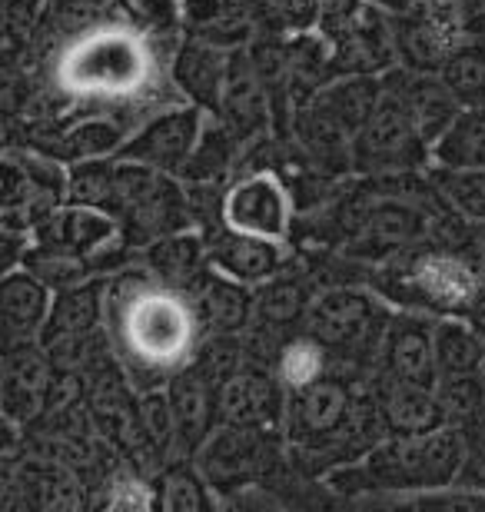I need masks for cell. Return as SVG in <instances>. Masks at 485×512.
I'll list each match as a JSON object with an SVG mask.
<instances>
[{
  "instance_id": "8",
  "label": "cell",
  "mask_w": 485,
  "mask_h": 512,
  "mask_svg": "<svg viewBox=\"0 0 485 512\" xmlns=\"http://www.w3.org/2000/svg\"><path fill=\"white\" fill-rule=\"evenodd\" d=\"M392 27H396L399 64L412 70L439 74L452 50L469 40L462 27L459 0H419L409 10L392 14Z\"/></svg>"
},
{
  "instance_id": "45",
  "label": "cell",
  "mask_w": 485,
  "mask_h": 512,
  "mask_svg": "<svg viewBox=\"0 0 485 512\" xmlns=\"http://www.w3.org/2000/svg\"><path fill=\"white\" fill-rule=\"evenodd\" d=\"M236 4H253V0H236Z\"/></svg>"
},
{
  "instance_id": "33",
  "label": "cell",
  "mask_w": 485,
  "mask_h": 512,
  "mask_svg": "<svg viewBox=\"0 0 485 512\" xmlns=\"http://www.w3.org/2000/svg\"><path fill=\"white\" fill-rule=\"evenodd\" d=\"M24 270L34 273L37 280H44L54 293L84 283L90 276H103L97 273L90 256L64 250V247H44V243H30V250L24 256Z\"/></svg>"
},
{
  "instance_id": "44",
  "label": "cell",
  "mask_w": 485,
  "mask_h": 512,
  "mask_svg": "<svg viewBox=\"0 0 485 512\" xmlns=\"http://www.w3.org/2000/svg\"><path fill=\"white\" fill-rule=\"evenodd\" d=\"M373 4L389 10V14H399V10H409L412 4H419V0H373Z\"/></svg>"
},
{
  "instance_id": "31",
  "label": "cell",
  "mask_w": 485,
  "mask_h": 512,
  "mask_svg": "<svg viewBox=\"0 0 485 512\" xmlns=\"http://www.w3.org/2000/svg\"><path fill=\"white\" fill-rule=\"evenodd\" d=\"M432 163L452 170L485 167V107H462L449 130L432 143Z\"/></svg>"
},
{
  "instance_id": "24",
  "label": "cell",
  "mask_w": 485,
  "mask_h": 512,
  "mask_svg": "<svg viewBox=\"0 0 485 512\" xmlns=\"http://www.w3.org/2000/svg\"><path fill=\"white\" fill-rule=\"evenodd\" d=\"M369 386H373L379 406H383L389 433L409 436V433H429V429L446 426V409L439 403L436 386L392 380V376L383 373L369 376Z\"/></svg>"
},
{
  "instance_id": "38",
  "label": "cell",
  "mask_w": 485,
  "mask_h": 512,
  "mask_svg": "<svg viewBox=\"0 0 485 512\" xmlns=\"http://www.w3.org/2000/svg\"><path fill=\"white\" fill-rule=\"evenodd\" d=\"M140 423H143V433L150 439V446L157 449L163 459L177 456V419H173L167 383L140 389Z\"/></svg>"
},
{
  "instance_id": "1",
  "label": "cell",
  "mask_w": 485,
  "mask_h": 512,
  "mask_svg": "<svg viewBox=\"0 0 485 512\" xmlns=\"http://www.w3.org/2000/svg\"><path fill=\"white\" fill-rule=\"evenodd\" d=\"M110 323L117 326L120 363L143 389L167 383L203 340L190 296L157 283L143 263L110 280Z\"/></svg>"
},
{
  "instance_id": "3",
  "label": "cell",
  "mask_w": 485,
  "mask_h": 512,
  "mask_svg": "<svg viewBox=\"0 0 485 512\" xmlns=\"http://www.w3.org/2000/svg\"><path fill=\"white\" fill-rule=\"evenodd\" d=\"M369 286L399 310L472 316L485 293V273L459 250L419 247L369 266Z\"/></svg>"
},
{
  "instance_id": "6",
  "label": "cell",
  "mask_w": 485,
  "mask_h": 512,
  "mask_svg": "<svg viewBox=\"0 0 485 512\" xmlns=\"http://www.w3.org/2000/svg\"><path fill=\"white\" fill-rule=\"evenodd\" d=\"M432 147L416 127V120L386 87L383 104L356 133V177H386V173L429 170Z\"/></svg>"
},
{
  "instance_id": "37",
  "label": "cell",
  "mask_w": 485,
  "mask_h": 512,
  "mask_svg": "<svg viewBox=\"0 0 485 512\" xmlns=\"http://www.w3.org/2000/svg\"><path fill=\"white\" fill-rule=\"evenodd\" d=\"M439 403L449 426H469L485 416V376H439Z\"/></svg>"
},
{
  "instance_id": "21",
  "label": "cell",
  "mask_w": 485,
  "mask_h": 512,
  "mask_svg": "<svg viewBox=\"0 0 485 512\" xmlns=\"http://www.w3.org/2000/svg\"><path fill=\"white\" fill-rule=\"evenodd\" d=\"M203 336L210 333H246L253 323V286L220 273L216 266L196 276L187 290Z\"/></svg>"
},
{
  "instance_id": "32",
  "label": "cell",
  "mask_w": 485,
  "mask_h": 512,
  "mask_svg": "<svg viewBox=\"0 0 485 512\" xmlns=\"http://www.w3.org/2000/svg\"><path fill=\"white\" fill-rule=\"evenodd\" d=\"M429 180L442 203L472 227L485 223V167L476 170H452L429 163Z\"/></svg>"
},
{
  "instance_id": "26",
  "label": "cell",
  "mask_w": 485,
  "mask_h": 512,
  "mask_svg": "<svg viewBox=\"0 0 485 512\" xmlns=\"http://www.w3.org/2000/svg\"><path fill=\"white\" fill-rule=\"evenodd\" d=\"M140 263L153 273L157 283L187 293L196 276L210 266V243H206V233L200 227L167 233V237L150 240L140 250Z\"/></svg>"
},
{
  "instance_id": "39",
  "label": "cell",
  "mask_w": 485,
  "mask_h": 512,
  "mask_svg": "<svg viewBox=\"0 0 485 512\" xmlns=\"http://www.w3.org/2000/svg\"><path fill=\"white\" fill-rule=\"evenodd\" d=\"M47 20V0H4V50L27 54L30 40Z\"/></svg>"
},
{
  "instance_id": "14",
  "label": "cell",
  "mask_w": 485,
  "mask_h": 512,
  "mask_svg": "<svg viewBox=\"0 0 485 512\" xmlns=\"http://www.w3.org/2000/svg\"><path fill=\"white\" fill-rule=\"evenodd\" d=\"M226 124H230L250 147L253 140L270 137L273 133V94L263 74L256 70L250 50L236 47L230 50V70H226V84L216 110Z\"/></svg>"
},
{
  "instance_id": "4",
  "label": "cell",
  "mask_w": 485,
  "mask_h": 512,
  "mask_svg": "<svg viewBox=\"0 0 485 512\" xmlns=\"http://www.w3.org/2000/svg\"><path fill=\"white\" fill-rule=\"evenodd\" d=\"M389 320L392 310L373 286L326 283L313 296L299 330L323 346L333 366L373 376Z\"/></svg>"
},
{
  "instance_id": "41",
  "label": "cell",
  "mask_w": 485,
  "mask_h": 512,
  "mask_svg": "<svg viewBox=\"0 0 485 512\" xmlns=\"http://www.w3.org/2000/svg\"><path fill=\"white\" fill-rule=\"evenodd\" d=\"M130 7L133 17H140L143 24L157 27L160 34H170V30L183 27V10L180 0H123Z\"/></svg>"
},
{
  "instance_id": "7",
  "label": "cell",
  "mask_w": 485,
  "mask_h": 512,
  "mask_svg": "<svg viewBox=\"0 0 485 512\" xmlns=\"http://www.w3.org/2000/svg\"><path fill=\"white\" fill-rule=\"evenodd\" d=\"M223 223L243 233L293 243L296 200L283 173L276 167L236 170L223 193Z\"/></svg>"
},
{
  "instance_id": "11",
  "label": "cell",
  "mask_w": 485,
  "mask_h": 512,
  "mask_svg": "<svg viewBox=\"0 0 485 512\" xmlns=\"http://www.w3.org/2000/svg\"><path fill=\"white\" fill-rule=\"evenodd\" d=\"M286 399L290 386L273 366L246 363L240 373L216 386V423L283 433Z\"/></svg>"
},
{
  "instance_id": "20",
  "label": "cell",
  "mask_w": 485,
  "mask_h": 512,
  "mask_svg": "<svg viewBox=\"0 0 485 512\" xmlns=\"http://www.w3.org/2000/svg\"><path fill=\"white\" fill-rule=\"evenodd\" d=\"M120 230L123 227L113 213L64 200L34 227V243H44V247H64V250L84 253L94 260L100 250H107L110 243L120 237Z\"/></svg>"
},
{
  "instance_id": "17",
  "label": "cell",
  "mask_w": 485,
  "mask_h": 512,
  "mask_svg": "<svg viewBox=\"0 0 485 512\" xmlns=\"http://www.w3.org/2000/svg\"><path fill=\"white\" fill-rule=\"evenodd\" d=\"M383 80L392 94H399V100L406 104L412 120H416V127L422 130V137L429 140V147L449 130L452 120L459 117L462 104L436 70H412V67L396 64L392 70H386Z\"/></svg>"
},
{
  "instance_id": "15",
  "label": "cell",
  "mask_w": 485,
  "mask_h": 512,
  "mask_svg": "<svg viewBox=\"0 0 485 512\" xmlns=\"http://www.w3.org/2000/svg\"><path fill=\"white\" fill-rule=\"evenodd\" d=\"M210 243V266L220 273L233 276L246 286H260L270 276H276L286 263L293 260L290 240L260 237V233H243L220 223L213 230H203Z\"/></svg>"
},
{
  "instance_id": "2",
  "label": "cell",
  "mask_w": 485,
  "mask_h": 512,
  "mask_svg": "<svg viewBox=\"0 0 485 512\" xmlns=\"http://www.w3.org/2000/svg\"><path fill=\"white\" fill-rule=\"evenodd\" d=\"M462 429L439 426L429 433H392L373 453L329 469L323 483L333 493H436L456 486L462 473Z\"/></svg>"
},
{
  "instance_id": "12",
  "label": "cell",
  "mask_w": 485,
  "mask_h": 512,
  "mask_svg": "<svg viewBox=\"0 0 485 512\" xmlns=\"http://www.w3.org/2000/svg\"><path fill=\"white\" fill-rule=\"evenodd\" d=\"M436 320L439 316L416 313V310L392 313L373 373L392 376V380L419 383V386H436L439 383Z\"/></svg>"
},
{
  "instance_id": "43",
  "label": "cell",
  "mask_w": 485,
  "mask_h": 512,
  "mask_svg": "<svg viewBox=\"0 0 485 512\" xmlns=\"http://www.w3.org/2000/svg\"><path fill=\"white\" fill-rule=\"evenodd\" d=\"M459 14L469 40H485V0H459Z\"/></svg>"
},
{
  "instance_id": "34",
  "label": "cell",
  "mask_w": 485,
  "mask_h": 512,
  "mask_svg": "<svg viewBox=\"0 0 485 512\" xmlns=\"http://www.w3.org/2000/svg\"><path fill=\"white\" fill-rule=\"evenodd\" d=\"M67 200L113 213L117 203V157H94L67 167Z\"/></svg>"
},
{
  "instance_id": "42",
  "label": "cell",
  "mask_w": 485,
  "mask_h": 512,
  "mask_svg": "<svg viewBox=\"0 0 485 512\" xmlns=\"http://www.w3.org/2000/svg\"><path fill=\"white\" fill-rule=\"evenodd\" d=\"M366 7L369 0H319V30L323 34H336V30L353 24Z\"/></svg>"
},
{
  "instance_id": "30",
  "label": "cell",
  "mask_w": 485,
  "mask_h": 512,
  "mask_svg": "<svg viewBox=\"0 0 485 512\" xmlns=\"http://www.w3.org/2000/svg\"><path fill=\"white\" fill-rule=\"evenodd\" d=\"M343 124L359 133L386 97L383 74H339L316 94Z\"/></svg>"
},
{
  "instance_id": "27",
  "label": "cell",
  "mask_w": 485,
  "mask_h": 512,
  "mask_svg": "<svg viewBox=\"0 0 485 512\" xmlns=\"http://www.w3.org/2000/svg\"><path fill=\"white\" fill-rule=\"evenodd\" d=\"M246 153V140L236 133L220 114H210L203 124L200 143H196L190 163L180 177L190 183H226L230 173L240 170Z\"/></svg>"
},
{
  "instance_id": "9",
  "label": "cell",
  "mask_w": 485,
  "mask_h": 512,
  "mask_svg": "<svg viewBox=\"0 0 485 512\" xmlns=\"http://www.w3.org/2000/svg\"><path fill=\"white\" fill-rule=\"evenodd\" d=\"M206 110L196 104H180L167 107L160 114H153L143 120L140 127H133V133L123 140V147L117 157L143 163V167L163 170V173H183V167L190 163L200 133L206 124Z\"/></svg>"
},
{
  "instance_id": "18",
  "label": "cell",
  "mask_w": 485,
  "mask_h": 512,
  "mask_svg": "<svg viewBox=\"0 0 485 512\" xmlns=\"http://www.w3.org/2000/svg\"><path fill=\"white\" fill-rule=\"evenodd\" d=\"M167 396L173 419H177V456L173 459H193L216 429V383L187 363L167 380Z\"/></svg>"
},
{
  "instance_id": "5",
  "label": "cell",
  "mask_w": 485,
  "mask_h": 512,
  "mask_svg": "<svg viewBox=\"0 0 485 512\" xmlns=\"http://www.w3.org/2000/svg\"><path fill=\"white\" fill-rule=\"evenodd\" d=\"M286 449L283 433L273 429H250V426H230L216 423L210 439L196 453V466L210 479L216 496H233L246 486L266 483L280 459L290 453Z\"/></svg>"
},
{
  "instance_id": "36",
  "label": "cell",
  "mask_w": 485,
  "mask_h": 512,
  "mask_svg": "<svg viewBox=\"0 0 485 512\" xmlns=\"http://www.w3.org/2000/svg\"><path fill=\"white\" fill-rule=\"evenodd\" d=\"M260 34L293 37L319 27V0H253Z\"/></svg>"
},
{
  "instance_id": "13",
  "label": "cell",
  "mask_w": 485,
  "mask_h": 512,
  "mask_svg": "<svg viewBox=\"0 0 485 512\" xmlns=\"http://www.w3.org/2000/svg\"><path fill=\"white\" fill-rule=\"evenodd\" d=\"M326 37H329V44H333L336 77L339 74H386V70L399 64L392 14L383 7H376L373 0H369V7L353 24Z\"/></svg>"
},
{
  "instance_id": "16",
  "label": "cell",
  "mask_w": 485,
  "mask_h": 512,
  "mask_svg": "<svg viewBox=\"0 0 485 512\" xmlns=\"http://www.w3.org/2000/svg\"><path fill=\"white\" fill-rule=\"evenodd\" d=\"M299 153L339 177H356V133L329 110L323 100L313 97L296 110L293 127L286 133Z\"/></svg>"
},
{
  "instance_id": "22",
  "label": "cell",
  "mask_w": 485,
  "mask_h": 512,
  "mask_svg": "<svg viewBox=\"0 0 485 512\" xmlns=\"http://www.w3.org/2000/svg\"><path fill=\"white\" fill-rule=\"evenodd\" d=\"M110 326V276H90V280L67 286L54 293L47 326L40 343H60L74 336H90Z\"/></svg>"
},
{
  "instance_id": "19",
  "label": "cell",
  "mask_w": 485,
  "mask_h": 512,
  "mask_svg": "<svg viewBox=\"0 0 485 512\" xmlns=\"http://www.w3.org/2000/svg\"><path fill=\"white\" fill-rule=\"evenodd\" d=\"M226 70H230V50L210 44L203 37L187 34L170 57V80L190 104L203 107L206 114L220 110Z\"/></svg>"
},
{
  "instance_id": "29",
  "label": "cell",
  "mask_w": 485,
  "mask_h": 512,
  "mask_svg": "<svg viewBox=\"0 0 485 512\" xmlns=\"http://www.w3.org/2000/svg\"><path fill=\"white\" fill-rule=\"evenodd\" d=\"M439 376H485V330L472 316L436 320Z\"/></svg>"
},
{
  "instance_id": "23",
  "label": "cell",
  "mask_w": 485,
  "mask_h": 512,
  "mask_svg": "<svg viewBox=\"0 0 485 512\" xmlns=\"http://www.w3.org/2000/svg\"><path fill=\"white\" fill-rule=\"evenodd\" d=\"M313 273V266H296V260H290L276 276L253 286V323L296 333L303 326L313 296L319 293Z\"/></svg>"
},
{
  "instance_id": "35",
  "label": "cell",
  "mask_w": 485,
  "mask_h": 512,
  "mask_svg": "<svg viewBox=\"0 0 485 512\" xmlns=\"http://www.w3.org/2000/svg\"><path fill=\"white\" fill-rule=\"evenodd\" d=\"M462 107H485V40H466L439 70Z\"/></svg>"
},
{
  "instance_id": "25",
  "label": "cell",
  "mask_w": 485,
  "mask_h": 512,
  "mask_svg": "<svg viewBox=\"0 0 485 512\" xmlns=\"http://www.w3.org/2000/svg\"><path fill=\"white\" fill-rule=\"evenodd\" d=\"M54 306V290L37 280L34 273L17 266L4 273L0 283V316H4V343L17 340H40Z\"/></svg>"
},
{
  "instance_id": "28",
  "label": "cell",
  "mask_w": 485,
  "mask_h": 512,
  "mask_svg": "<svg viewBox=\"0 0 485 512\" xmlns=\"http://www.w3.org/2000/svg\"><path fill=\"white\" fill-rule=\"evenodd\" d=\"M150 499L153 506L167 512H206L216 506V489L196 459H167L163 469L150 479Z\"/></svg>"
},
{
  "instance_id": "10",
  "label": "cell",
  "mask_w": 485,
  "mask_h": 512,
  "mask_svg": "<svg viewBox=\"0 0 485 512\" xmlns=\"http://www.w3.org/2000/svg\"><path fill=\"white\" fill-rule=\"evenodd\" d=\"M57 363L50 360L47 346L40 340L4 343L0 360V406L4 419L20 429L34 426L47 413L50 393L57 383Z\"/></svg>"
},
{
  "instance_id": "40",
  "label": "cell",
  "mask_w": 485,
  "mask_h": 512,
  "mask_svg": "<svg viewBox=\"0 0 485 512\" xmlns=\"http://www.w3.org/2000/svg\"><path fill=\"white\" fill-rule=\"evenodd\" d=\"M462 443H466V453H462V473L456 486L485 493V416L462 426Z\"/></svg>"
}]
</instances>
